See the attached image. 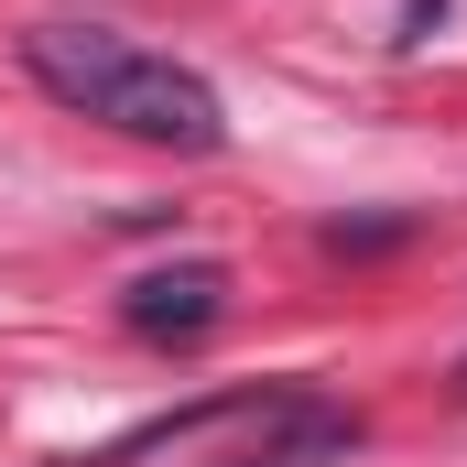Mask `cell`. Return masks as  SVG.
Returning a JSON list of instances; mask_svg holds the SVG:
<instances>
[{"label": "cell", "mask_w": 467, "mask_h": 467, "mask_svg": "<svg viewBox=\"0 0 467 467\" xmlns=\"http://www.w3.org/2000/svg\"><path fill=\"white\" fill-rule=\"evenodd\" d=\"M457 391H467V358H457Z\"/></svg>", "instance_id": "5b68a950"}, {"label": "cell", "mask_w": 467, "mask_h": 467, "mask_svg": "<svg viewBox=\"0 0 467 467\" xmlns=\"http://www.w3.org/2000/svg\"><path fill=\"white\" fill-rule=\"evenodd\" d=\"M218 316H229V261H163V272L119 283V327L152 348H196Z\"/></svg>", "instance_id": "7a4b0ae2"}, {"label": "cell", "mask_w": 467, "mask_h": 467, "mask_svg": "<svg viewBox=\"0 0 467 467\" xmlns=\"http://www.w3.org/2000/svg\"><path fill=\"white\" fill-rule=\"evenodd\" d=\"M348 435H358V424H337V413H316V424H305V435H294L283 457H261V467H316L327 446H348Z\"/></svg>", "instance_id": "3957f363"}, {"label": "cell", "mask_w": 467, "mask_h": 467, "mask_svg": "<svg viewBox=\"0 0 467 467\" xmlns=\"http://www.w3.org/2000/svg\"><path fill=\"white\" fill-rule=\"evenodd\" d=\"M22 77L55 99V109L99 119L119 141H152V152H218L229 141V109L196 66L130 44V33H99V22H33L22 33Z\"/></svg>", "instance_id": "6da1fadb"}, {"label": "cell", "mask_w": 467, "mask_h": 467, "mask_svg": "<svg viewBox=\"0 0 467 467\" xmlns=\"http://www.w3.org/2000/svg\"><path fill=\"white\" fill-rule=\"evenodd\" d=\"M435 22H446V0H402V33H391V44H402V55H424V44H435Z\"/></svg>", "instance_id": "277c9868"}]
</instances>
